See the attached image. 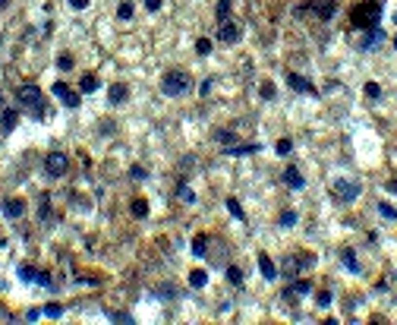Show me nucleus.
Returning <instances> with one entry per match:
<instances>
[{
  "mask_svg": "<svg viewBox=\"0 0 397 325\" xmlns=\"http://www.w3.org/2000/svg\"><path fill=\"white\" fill-rule=\"evenodd\" d=\"M16 98H19V104H22L25 111H32V114H35V120H48V117H54L51 108L44 104V95H41V89H38V85H19Z\"/></svg>",
  "mask_w": 397,
  "mask_h": 325,
  "instance_id": "nucleus-1",
  "label": "nucleus"
},
{
  "mask_svg": "<svg viewBox=\"0 0 397 325\" xmlns=\"http://www.w3.org/2000/svg\"><path fill=\"white\" fill-rule=\"evenodd\" d=\"M161 92L164 95H189L192 92V76L186 70H170V73H164L161 76Z\"/></svg>",
  "mask_w": 397,
  "mask_h": 325,
  "instance_id": "nucleus-2",
  "label": "nucleus"
},
{
  "mask_svg": "<svg viewBox=\"0 0 397 325\" xmlns=\"http://www.w3.org/2000/svg\"><path fill=\"white\" fill-rule=\"evenodd\" d=\"M381 19V3H375V0H366V3H359L353 10V16H350V25L353 29H375Z\"/></svg>",
  "mask_w": 397,
  "mask_h": 325,
  "instance_id": "nucleus-3",
  "label": "nucleus"
},
{
  "mask_svg": "<svg viewBox=\"0 0 397 325\" xmlns=\"http://www.w3.org/2000/svg\"><path fill=\"white\" fill-rule=\"evenodd\" d=\"M51 92H54V95H57V98H60V101H63L70 111H76L79 104H82V95H79V92H73L70 85H63V82H54V89H51Z\"/></svg>",
  "mask_w": 397,
  "mask_h": 325,
  "instance_id": "nucleus-4",
  "label": "nucleus"
},
{
  "mask_svg": "<svg viewBox=\"0 0 397 325\" xmlns=\"http://www.w3.org/2000/svg\"><path fill=\"white\" fill-rule=\"evenodd\" d=\"M44 168H48L51 177H63L66 168H70V158H66L63 152H51V155L44 158Z\"/></svg>",
  "mask_w": 397,
  "mask_h": 325,
  "instance_id": "nucleus-5",
  "label": "nucleus"
},
{
  "mask_svg": "<svg viewBox=\"0 0 397 325\" xmlns=\"http://www.w3.org/2000/svg\"><path fill=\"white\" fill-rule=\"evenodd\" d=\"M356 196H359V183H353V180H338L334 183V199H338V202H353Z\"/></svg>",
  "mask_w": 397,
  "mask_h": 325,
  "instance_id": "nucleus-6",
  "label": "nucleus"
},
{
  "mask_svg": "<svg viewBox=\"0 0 397 325\" xmlns=\"http://www.w3.org/2000/svg\"><path fill=\"white\" fill-rule=\"evenodd\" d=\"M218 41H224V44H237V41H240V25H237V22H230V19H224V22H221V29H218Z\"/></svg>",
  "mask_w": 397,
  "mask_h": 325,
  "instance_id": "nucleus-7",
  "label": "nucleus"
},
{
  "mask_svg": "<svg viewBox=\"0 0 397 325\" xmlns=\"http://www.w3.org/2000/svg\"><path fill=\"white\" fill-rule=\"evenodd\" d=\"M381 41H385V32H381L378 25H375V29H369V32H366V38L359 41V48H362V51H372V48H378Z\"/></svg>",
  "mask_w": 397,
  "mask_h": 325,
  "instance_id": "nucleus-8",
  "label": "nucleus"
},
{
  "mask_svg": "<svg viewBox=\"0 0 397 325\" xmlns=\"http://www.w3.org/2000/svg\"><path fill=\"white\" fill-rule=\"evenodd\" d=\"M309 6H312V10L319 13L321 19H331V16H334V10H338V0H312Z\"/></svg>",
  "mask_w": 397,
  "mask_h": 325,
  "instance_id": "nucleus-9",
  "label": "nucleus"
},
{
  "mask_svg": "<svg viewBox=\"0 0 397 325\" xmlns=\"http://www.w3.org/2000/svg\"><path fill=\"white\" fill-rule=\"evenodd\" d=\"M287 82H290V89H297V92H306V95H319V92H315V85L309 82V79L297 76V73H290V76H287Z\"/></svg>",
  "mask_w": 397,
  "mask_h": 325,
  "instance_id": "nucleus-10",
  "label": "nucleus"
},
{
  "mask_svg": "<svg viewBox=\"0 0 397 325\" xmlns=\"http://www.w3.org/2000/svg\"><path fill=\"white\" fill-rule=\"evenodd\" d=\"M259 268H262V278H265V281H274V278H278V268H274V262H271L268 253H259Z\"/></svg>",
  "mask_w": 397,
  "mask_h": 325,
  "instance_id": "nucleus-11",
  "label": "nucleus"
},
{
  "mask_svg": "<svg viewBox=\"0 0 397 325\" xmlns=\"http://www.w3.org/2000/svg\"><path fill=\"white\" fill-rule=\"evenodd\" d=\"M284 183L290 190H302V187H306V180H302V174H300L297 168H284Z\"/></svg>",
  "mask_w": 397,
  "mask_h": 325,
  "instance_id": "nucleus-12",
  "label": "nucleus"
},
{
  "mask_svg": "<svg viewBox=\"0 0 397 325\" xmlns=\"http://www.w3.org/2000/svg\"><path fill=\"white\" fill-rule=\"evenodd\" d=\"M22 211H25L22 199H6V202H3V215H6V218H19Z\"/></svg>",
  "mask_w": 397,
  "mask_h": 325,
  "instance_id": "nucleus-13",
  "label": "nucleus"
},
{
  "mask_svg": "<svg viewBox=\"0 0 397 325\" xmlns=\"http://www.w3.org/2000/svg\"><path fill=\"white\" fill-rule=\"evenodd\" d=\"M107 101L113 104V108H117V104H123L126 101V85H111V92H107Z\"/></svg>",
  "mask_w": 397,
  "mask_h": 325,
  "instance_id": "nucleus-14",
  "label": "nucleus"
},
{
  "mask_svg": "<svg viewBox=\"0 0 397 325\" xmlns=\"http://www.w3.org/2000/svg\"><path fill=\"white\" fill-rule=\"evenodd\" d=\"M16 120H19V114H16V111H10V108H6L3 114H0V123H3V133H13V130H16Z\"/></svg>",
  "mask_w": 397,
  "mask_h": 325,
  "instance_id": "nucleus-15",
  "label": "nucleus"
},
{
  "mask_svg": "<svg viewBox=\"0 0 397 325\" xmlns=\"http://www.w3.org/2000/svg\"><path fill=\"white\" fill-rule=\"evenodd\" d=\"M262 149V145L259 142H249V145H237V149H233V145H227V155H252V152H259Z\"/></svg>",
  "mask_w": 397,
  "mask_h": 325,
  "instance_id": "nucleus-16",
  "label": "nucleus"
},
{
  "mask_svg": "<svg viewBox=\"0 0 397 325\" xmlns=\"http://www.w3.org/2000/svg\"><path fill=\"white\" fill-rule=\"evenodd\" d=\"M340 259H344V265H347V271H353V275H359V262H356V253L353 249H344V253H340Z\"/></svg>",
  "mask_w": 397,
  "mask_h": 325,
  "instance_id": "nucleus-17",
  "label": "nucleus"
},
{
  "mask_svg": "<svg viewBox=\"0 0 397 325\" xmlns=\"http://www.w3.org/2000/svg\"><path fill=\"white\" fill-rule=\"evenodd\" d=\"M79 92H85V95H89V92H98V76L85 73V76L79 79Z\"/></svg>",
  "mask_w": 397,
  "mask_h": 325,
  "instance_id": "nucleus-18",
  "label": "nucleus"
},
{
  "mask_svg": "<svg viewBox=\"0 0 397 325\" xmlns=\"http://www.w3.org/2000/svg\"><path fill=\"white\" fill-rule=\"evenodd\" d=\"M189 284H192V287H205V284H208V271L205 268L189 271Z\"/></svg>",
  "mask_w": 397,
  "mask_h": 325,
  "instance_id": "nucleus-19",
  "label": "nucleus"
},
{
  "mask_svg": "<svg viewBox=\"0 0 397 325\" xmlns=\"http://www.w3.org/2000/svg\"><path fill=\"white\" fill-rule=\"evenodd\" d=\"M224 205H227V211H230V215H233V218H237V221H243V218H246V215H243V209H240V202H237V199H233V196H230V199H227V202H224Z\"/></svg>",
  "mask_w": 397,
  "mask_h": 325,
  "instance_id": "nucleus-20",
  "label": "nucleus"
},
{
  "mask_svg": "<svg viewBox=\"0 0 397 325\" xmlns=\"http://www.w3.org/2000/svg\"><path fill=\"white\" fill-rule=\"evenodd\" d=\"M177 196H180V199H183V202H186V205H192V202H196V193H192V190H189V183H180V190H177Z\"/></svg>",
  "mask_w": 397,
  "mask_h": 325,
  "instance_id": "nucleus-21",
  "label": "nucleus"
},
{
  "mask_svg": "<svg viewBox=\"0 0 397 325\" xmlns=\"http://www.w3.org/2000/svg\"><path fill=\"white\" fill-rule=\"evenodd\" d=\"M41 313L48 316V319H60V316H63V306H60V303H48V306H44Z\"/></svg>",
  "mask_w": 397,
  "mask_h": 325,
  "instance_id": "nucleus-22",
  "label": "nucleus"
},
{
  "mask_svg": "<svg viewBox=\"0 0 397 325\" xmlns=\"http://www.w3.org/2000/svg\"><path fill=\"white\" fill-rule=\"evenodd\" d=\"M16 275H19V281H25V284H29V281H35V268H29V265H19V268H16Z\"/></svg>",
  "mask_w": 397,
  "mask_h": 325,
  "instance_id": "nucleus-23",
  "label": "nucleus"
},
{
  "mask_svg": "<svg viewBox=\"0 0 397 325\" xmlns=\"http://www.w3.org/2000/svg\"><path fill=\"white\" fill-rule=\"evenodd\" d=\"M192 253H196V256H205V253H208V240H205L202 234L192 240Z\"/></svg>",
  "mask_w": 397,
  "mask_h": 325,
  "instance_id": "nucleus-24",
  "label": "nucleus"
},
{
  "mask_svg": "<svg viewBox=\"0 0 397 325\" xmlns=\"http://www.w3.org/2000/svg\"><path fill=\"white\" fill-rule=\"evenodd\" d=\"M132 215L145 218V215H149V202H145V199H136V202H132Z\"/></svg>",
  "mask_w": 397,
  "mask_h": 325,
  "instance_id": "nucleus-25",
  "label": "nucleus"
},
{
  "mask_svg": "<svg viewBox=\"0 0 397 325\" xmlns=\"http://www.w3.org/2000/svg\"><path fill=\"white\" fill-rule=\"evenodd\" d=\"M117 16L123 19V22H130V19H132V3H130V0H126V3H120V6H117Z\"/></svg>",
  "mask_w": 397,
  "mask_h": 325,
  "instance_id": "nucleus-26",
  "label": "nucleus"
},
{
  "mask_svg": "<svg viewBox=\"0 0 397 325\" xmlns=\"http://www.w3.org/2000/svg\"><path fill=\"white\" fill-rule=\"evenodd\" d=\"M287 294H293V297H306V294H309V281H297L290 290H287Z\"/></svg>",
  "mask_w": 397,
  "mask_h": 325,
  "instance_id": "nucleus-27",
  "label": "nucleus"
},
{
  "mask_svg": "<svg viewBox=\"0 0 397 325\" xmlns=\"http://www.w3.org/2000/svg\"><path fill=\"white\" fill-rule=\"evenodd\" d=\"M227 278H230V284H243V271H240L237 265H230V268H227Z\"/></svg>",
  "mask_w": 397,
  "mask_h": 325,
  "instance_id": "nucleus-28",
  "label": "nucleus"
},
{
  "mask_svg": "<svg viewBox=\"0 0 397 325\" xmlns=\"http://www.w3.org/2000/svg\"><path fill=\"white\" fill-rule=\"evenodd\" d=\"M214 13H218V19L224 22V19H227V13H230V0H218V10H214Z\"/></svg>",
  "mask_w": 397,
  "mask_h": 325,
  "instance_id": "nucleus-29",
  "label": "nucleus"
},
{
  "mask_svg": "<svg viewBox=\"0 0 397 325\" xmlns=\"http://www.w3.org/2000/svg\"><path fill=\"white\" fill-rule=\"evenodd\" d=\"M297 224V211H284L281 215V228H293Z\"/></svg>",
  "mask_w": 397,
  "mask_h": 325,
  "instance_id": "nucleus-30",
  "label": "nucleus"
},
{
  "mask_svg": "<svg viewBox=\"0 0 397 325\" xmlns=\"http://www.w3.org/2000/svg\"><path fill=\"white\" fill-rule=\"evenodd\" d=\"M57 70H63V73L73 70V57H70V54H60V57H57Z\"/></svg>",
  "mask_w": 397,
  "mask_h": 325,
  "instance_id": "nucleus-31",
  "label": "nucleus"
},
{
  "mask_svg": "<svg viewBox=\"0 0 397 325\" xmlns=\"http://www.w3.org/2000/svg\"><path fill=\"white\" fill-rule=\"evenodd\" d=\"M366 98H381V85L378 82H366Z\"/></svg>",
  "mask_w": 397,
  "mask_h": 325,
  "instance_id": "nucleus-32",
  "label": "nucleus"
},
{
  "mask_svg": "<svg viewBox=\"0 0 397 325\" xmlns=\"http://www.w3.org/2000/svg\"><path fill=\"white\" fill-rule=\"evenodd\" d=\"M196 51H199L202 57H205V54H211V41H208V38H199V41H196Z\"/></svg>",
  "mask_w": 397,
  "mask_h": 325,
  "instance_id": "nucleus-33",
  "label": "nucleus"
},
{
  "mask_svg": "<svg viewBox=\"0 0 397 325\" xmlns=\"http://www.w3.org/2000/svg\"><path fill=\"white\" fill-rule=\"evenodd\" d=\"M378 211H381V215L388 218V221H394V218H397V211H394V209H391L388 202H378Z\"/></svg>",
  "mask_w": 397,
  "mask_h": 325,
  "instance_id": "nucleus-34",
  "label": "nucleus"
},
{
  "mask_svg": "<svg viewBox=\"0 0 397 325\" xmlns=\"http://www.w3.org/2000/svg\"><path fill=\"white\" fill-rule=\"evenodd\" d=\"M315 303H319L321 309H325V306H331V290H321V294L315 297Z\"/></svg>",
  "mask_w": 397,
  "mask_h": 325,
  "instance_id": "nucleus-35",
  "label": "nucleus"
},
{
  "mask_svg": "<svg viewBox=\"0 0 397 325\" xmlns=\"http://www.w3.org/2000/svg\"><path fill=\"white\" fill-rule=\"evenodd\" d=\"M290 152H293V142L290 139H281L278 142V155H290Z\"/></svg>",
  "mask_w": 397,
  "mask_h": 325,
  "instance_id": "nucleus-36",
  "label": "nucleus"
},
{
  "mask_svg": "<svg viewBox=\"0 0 397 325\" xmlns=\"http://www.w3.org/2000/svg\"><path fill=\"white\" fill-rule=\"evenodd\" d=\"M35 281H38V284H44V287H48V284H51V275H48V271H35Z\"/></svg>",
  "mask_w": 397,
  "mask_h": 325,
  "instance_id": "nucleus-37",
  "label": "nucleus"
},
{
  "mask_svg": "<svg viewBox=\"0 0 397 325\" xmlns=\"http://www.w3.org/2000/svg\"><path fill=\"white\" fill-rule=\"evenodd\" d=\"M262 98H274V85L271 82H262Z\"/></svg>",
  "mask_w": 397,
  "mask_h": 325,
  "instance_id": "nucleus-38",
  "label": "nucleus"
},
{
  "mask_svg": "<svg viewBox=\"0 0 397 325\" xmlns=\"http://www.w3.org/2000/svg\"><path fill=\"white\" fill-rule=\"evenodd\" d=\"M130 177H132V180H145V171H142V168H139V164H136V168L130 171Z\"/></svg>",
  "mask_w": 397,
  "mask_h": 325,
  "instance_id": "nucleus-39",
  "label": "nucleus"
},
{
  "mask_svg": "<svg viewBox=\"0 0 397 325\" xmlns=\"http://www.w3.org/2000/svg\"><path fill=\"white\" fill-rule=\"evenodd\" d=\"M38 316H44L41 309H29V313H25V322H38Z\"/></svg>",
  "mask_w": 397,
  "mask_h": 325,
  "instance_id": "nucleus-40",
  "label": "nucleus"
},
{
  "mask_svg": "<svg viewBox=\"0 0 397 325\" xmlns=\"http://www.w3.org/2000/svg\"><path fill=\"white\" fill-rule=\"evenodd\" d=\"M70 6H73V10H85V6H89V0H70Z\"/></svg>",
  "mask_w": 397,
  "mask_h": 325,
  "instance_id": "nucleus-41",
  "label": "nucleus"
},
{
  "mask_svg": "<svg viewBox=\"0 0 397 325\" xmlns=\"http://www.w3.org/2000/svg\"><path fill=\"white\" fill-rule=\"evenodd\" d=\"M218 139H221L224 145H230V142H233V133H218Z\"/></svg>",
  "mask_w": 397,
  "mask_h": 325,
  "instance_id": "nucleus-42",
  "label": "nucleus"
},
{
  "mask_svg": "<svg viewBox=\"0 0 397 325\" xmlns=\"http://www.w3.org/2000/svg\"><path fill=\"white\" fill-rule=\"evenodd\" d=\"M145 10H151V13L161 10V0H145Z\"/></svg>",
  "mask_w": 397,
  "mask_h": 325,
  "instance_id": "nucleus-43",
  "label": "nucleus"
},
{
  "mask_svg": "<svg viewBox=\"0 0 397 325\" xmlns=\"http://www.w3.org/2000/svg\"><path fill=\"white\" fill-rule=\"evenodd\" d=\"M388 190H391V193L397 196V180H391V183H388Z\"/></svg>",
  "mask_w": 397,
  "mask_h": 325,
  "instance_id": "nucleus-44",
  "label": "nucleus"
},
{
  "mask_svg": "<svg viewBox=\"0 0 397 325\" xmlns=\"http://www.w3.org/2000/svg\"><path fill=\"white\" fill-rule=\"evenodd\" d=\"M391 44H394V51H397V35H394V38H391Z\"/></svg>",
  "mask_w": 397,
  "mask_h": 325,
  "instance_id": "nucleus-45",
  "label": "nucleus"
},
{
  "mask_svg": "<svg viewBox=\"0 0 397 325\" xmlns=\"http://www.w3.org/2000/svg\"><path fill=\"white\" fill-rule=\"evenodd\" d=\"M0 6H6V0H0Z\"/></svg>",
  "mask_w": 397,
  "mask_h": 325,
  "instance_id": "nucleus-46",
  "label": "nucleus"
},
{
  "mask_svg": "<svg viewBox=\"0 0 397 325\" xmlns=\"http://www.w3.org/2000/svg\"><path fill=\"white\" fill-rule=\"evenodd\" d=\"M0 101H3V95H0Z\"/></svg>",
  "mask_w": 397,
  "mask_h": 325,
  "instance_id": "nucleus-47",
  "label": "nucleus"
}]
</instances>
